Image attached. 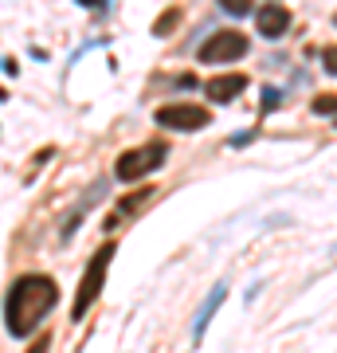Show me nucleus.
<instances>
[{
	"mask_svg": "<svg viewBox=\"0 0 337 353\" xmlns=\"http://www.w3.org/2000/svg\"><path fill=\"white\" fill-rule=\"evenodd\" d=\"M43 345H48V338H39V341H36V345H32V350H28V353H48V350H43Z\"/></svg>",
	"mask_w": 337,
	"mask_h": 353,
	"instance_id": "ddd939ff",
	"label": "nucleus"
},
{
	"mask_svg": "<svg viewBox=\"0 0 337 353\" xmlns=\"http://www.w3.org/2000/svg\"><path fill=\"white\" fill-rule=\"evenodd\" d=\"M114 243H102L99 252L90 255L87 271H83V283H79V294H75V306H71V322H79V318H87L90 303L102 294V283H106V271H110V259H114Z\"/></svg>",
	"mask_w": 337,
	"mask_h": 353,
	"instance_id": "f03ea898",
	"label": "nucleus"
},
{
	"mask_svg": "<svg viewBox=\"0 0 337 353\" xmlns=\"http://www.w3.org/2000/svg\"><path fill=\"white\" fill-rule=\"evenodd\" d=\"M255 28H259L263 39H278L290 28V8H287V4H259V12H255Z\"/></svg>",
	"mask_w": 337,
	"mask_h": 353,
	"instance_id": "423d86ee",
	"label": "nucleus"
},
{
	"mask_svg": "<svg viewBox=\"0 0 337 353\" xmlns=\"http://www.w3.org/2000/svg\"><path fill=\"white\" fill-rule=\"evenodd\" d=\"M176 20H181V12H169V16H161V20H157V28H153V32H157V36H165V32H169V28H173Z\"/></svg>",
	"mask_w": 337,
	"mask_h": 353,
	"instance_id": "9d476101",
	"label": "nucleus"
},
{
	"mask_svg": "<svg viewBox=\"0 0 337 353\" xmlns=\"http://www.w3.org/2000/svg\"><path fill=\"white\" fill-rule=\"evenodd\" d=\"M251 138H255V130H247V134H239V138H232V145H247Z\"/></svg>",
	"mask_w": 337,
	"mask_h": 353,
	"instance_id": "f8f14e48",
	"label": "nucleus"
},
{
	"mask_svg": "<svg viewBox=\"0 0 337 353\" xmlns=\"http://www.w3.org/2000/svg\"><path fill=\"white\" fill-rule=\"evenodd\" d=\"M314 114H334V94H318V102H314Z\"/></svg>",
	"mask_w": 337,
	"mask_h": 353,
	"instance_id": "1a4fd4ad",
	"label": "nucleus"
},
{
	"mask_svg": "<svg viewBox=\"0 0 337 353\" xmlns=\"http://www.w3.org/2000/svg\"><path fill=\"white\" fill-rule=\"evenodd\" d=\"M59 306V287L51 275H20L8 287V299H4V330L12 338H32L39 330V322Z\"/></svg>",
	"mask_w": 337,
	"mask_h": 353,
	"instance_id": "f257e3e1",
	"label": "nucleus"
},
{
	"mask_svg": "<svg viewBox=\"0 0 337 353\" xmlns=\"http://www.w3.org/2000/svg\"><path fill=\"white\" fill-rule=\"evenodd\" d=\"M153 122L165 126V130H185V134H192V130L208 126L212 114L204 110V106H196V102H169V106H157Z\"/></svg>",
	"mask_w": 337,
	"mask_h": 353,
	"instance_id": "39448f33",
	"label": "nucleus"
},
{
	"mask_svg": "<svg viewBox=\"0 0 337 353\" xmlns=\"http://www.w3.org/2000/svg\"><path fill=\"white\" fill-rule=\"evenodd\" d=\"M227 299V283H220V287L212 290V294H208V299H204V306H200V318H196V330H192V338H204V330H208V322H212V314L216 310H220V303H224Z\"/></svg>",
	"mask_w": 337,
	"mask_h": 353,
	"instance_id": "6e6552de",
	"label": "nucleus"
},
{
	"mask_svg": "<svg viewBox=\"0 0 337 353\" xmlns=\"http://www.w3.org/2000/svg\"><path fill=\"white\" fill-rule=\"evenodd\" d=\"M243 90H247V75H239V71H232V75H216V79L204 83V94H208L212 102H220V106H224V102H236Z\"/></svg>",
	"mask_w": 337,
	"mask_h": 353,
	"instance_id": "0eeeda50",
	"label": "nucleus"
},
{
	"mask_svg": "<svg viewBox=\"0 0 337 353\" xmlns=\"http://www.w3.org/2000/svg\"><path fill=\"white\" fill-rule=\"evenodd\" d=\"M165 157H169V145H165V141H145V145H138V150H125L122 157H118L114 176H118V181H125V185H134V181H141V176H150L153 169H161Z\"/></svg>",
	"mask_w": 337,
	"mask_h": 353,
	"instance_id": "7ed1b4c3",
	"label": "nucleus"
},
{
	"mask_svg": "<svg viewBox=\"0 0 337 353\" xmlns=\"http://www.w3.org/2000/svg\"><path fill=\"white\" fill-rule=\"evenodd\" d=\"M224 8H227L232 16H247V12H251V4H247V0H227Z\"/></svg>",
	"mask_w": 337,
	"mask_h": 353,
	"instance_id": "9b49d317",
	"label": "nucleus"
},
{
	"mask_svg": "<svg viewBox=\"0 0 337 353\" xmlns=\"http://www.w3.org/2000/svg\"><path fill=\"white\" fill-rule=\"evenodd\" d=\"M247 51H251V39L243 32H236V28H227V32H212V36L200 43L196 59L200 63H236Z\"/></svg>",
	"mask_w": 337,
	"mask_h": 353,
	"instance_id": "20e7f679",
	"label": "nucleus"
}]
</instances>
